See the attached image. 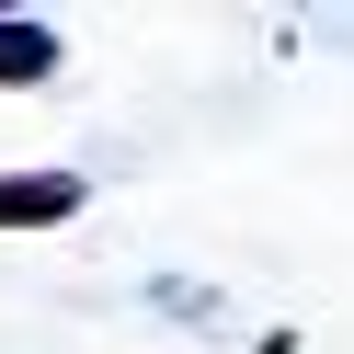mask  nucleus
<instances>
[{"mask_svg":"<svg viewBox=\"0 0 354 354\" xmlns=\"http://www.w3.org/2000/svg\"><path fill=\"white\" fill-rule=\"evenodd\" d=\"M80 171H0V229H57V217H80Z\"/></svg>","mask_w":354,"mask_h":354,"instance_id":"1","label":"nucleus"},{"mask_svg":"<svg viewBox=\"0 0 354 354\" xmlns=\"http://www.w3.org/2000/svg\"><path fill=\"white\" fill-rule=\"evenodd\" d=\"M57 24H35V12H0V92H35V80H57Z\"/></svg>","mask_w":354,"mask_h":354,"instance_id":"2","label":"nucleus"},{"mask_svg":"<svg viewBox=\"0 0 354 354\" xmlns=\"http://www.w3.org/2000/svg\"><path fill=\"white\" fill-rule=\"evenodd\" d=\"M149 308H160V320H217V297H206V286H183V274L149 286Z\"/></svg>","mask_w":354,"mask_h":354,"instance_id":"3","label":"nucleus"}]
</instances>
